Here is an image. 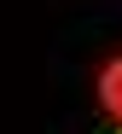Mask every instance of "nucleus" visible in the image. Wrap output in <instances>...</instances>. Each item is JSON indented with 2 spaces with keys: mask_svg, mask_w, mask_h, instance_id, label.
<instances>
[{
  "mask_svg": "<svg viewBox=\"0 0 122 134\" xmlns=\"http://www.w3.org/2000/svg\"><path fill=\"white\" fill-rule=\"evenodd\" d=\"M99 105L122 122V58H111L105 70H99Z\"/></svg>",
  "mask_w": 122,
  "mask_h": 134,
  "instance_id": "nucleus-1",
  "label": "nucleus"
},
{
  "mask_svg": "<svg viewBox=\"0 0 122 134\" xmlns=\"http://www.w3.org/2000/svg\"><path fill=\"white\" fill-rule=\"evenodd\" d=\"M116 134H122V128H116Z\"/></svg>",
  "mask_w": 122,
  "mask_h": 134,
  "instance_id": "nucleus-2",
  "label": "nucleus"
}]
</instances>
